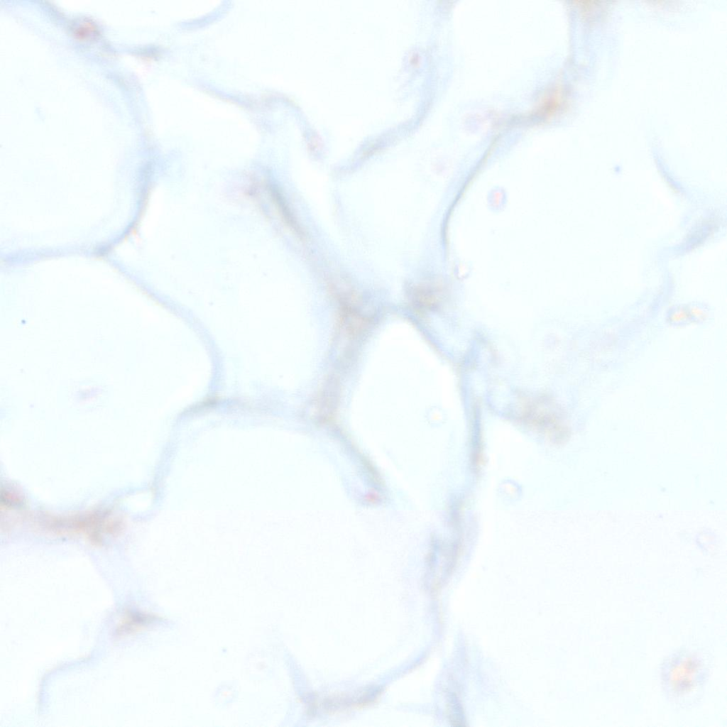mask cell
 <instances>
[{
	"mask_svg": "<svg viewBox=\"0 0 727 727\" xmlns=\"http://www.w3.org/2000/svg\"><path fill=\"white\" fill-rule=\"evenodd\" d=\"M711 659L702 647L686 646L669 654L660 667L662 692L671 706L679 710L696 706L708 684Z\"/></svg>",
	"mask_w": 727,
	"mask_h": 727,
	"instance_id": "1",
	"label": "cell"
},
{
	"mask_svg": "<svg viewBox=\"0 0 727 727\" xmlns=\"http://www.w3.org/2000/svg\"><path fill=\"white\" fill-rule=\"evenodd\" d=\"M38 526L56 535H80L95 545L122 530L123 520L109 511H90L69 515H43Z\"/></svg>",
	"mask_w": 727,
	"mask_h": 727,
	"instance_id": "2",
	"label": "cell"
},
{
	"mask_svg": "<svg viewBox=\"0 0 727 727\" xmlns=\"http://www.w3.org/2000/svg\"><path fill=\"white\" fill-rule=\"evenodd\" d=\"M154 620L152 615L138 611H129L121 618L116 632L124 636L136 633L143 629Z\"/></svg>",
	"mask_w": 727,
	"mask_h": 727,
	"instance_id": "3",
	"label": "cell"
},
{
	"mask_svg": "<svg viewBox=\"0 0 727 727\" xmlns=\"http://www.w3.org/2000/svg\"><path fill=\"white\" fill-rule=\"evenodd\" d=\"M74 34L80 39H92L99 33L97 26L90 20L82 19L73 28Z\"/></svg>",
	"mask_w": 727,
	"mask_h": 727,
	"instance_id": "4",
	"label": "cell"
}]
</instances>
